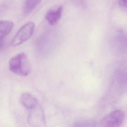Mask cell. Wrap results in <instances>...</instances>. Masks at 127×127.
Segmentation results:
<instances>
[{
    "label": "cell",
    "mask_w": 127,
    "mask_h": 127,
    "mask_svg": "<svg viewBox=\"0 0 127 127\" xmlns=\"http://www.w3.org/2000/svg\"><path fill=\"white\" fill-rule=\"evenodd\" d=\"M9 65L10 70L20 76H27L31 72L30 63L24 53H20L12 57L9 60Z\"/></svg>",
    "instance_id": "6da1fadb"
},
{
    "label": "cell",
    "mask_w": 127,
    "mask_h": 127,
    "mask_svg": "<svg viewBox=\"0 0 127 127\" xmlns=\"http://www.w3.org/2000/svg\"><path fill=\"white\" fill-rule=\"evenodd\" d=\"M35 28V24L32 22H28L24 25L14 37L12 46L17 47L27 41L33 35Z\"/></svg>",
    "instance_id": "7a4b0ae2"
},
{
    "label": "cell",
    "mask_w": 127,
    "mask_h": 127,
    "mask_svg": "<svg viewBox=\"0 0 127 127\" xmlns=\"http://www.w3.org/2000/svg\"><path fill=\"white\" fill-rule=\"evenodd\" d=\"M125 118V113L123 111L115 110L104 117L101 122V125L104 127H118L123 122Z\"/></svg>",
    "instance_id": "3957f363"
},
{
    "label": "cell",
    "mask_w": 127,
    "mask_h": 127,
    "mask_svg": "<svg viewBox=\"0 0 127 127\" xmlns=\"http://www.w3.org/2000/svg\"><path fill=\"white\" fill-rule=\"evenodd\" d=\"M20 101L22 105L29 110L39 105L37 99L29 94L24 93L22 94L20 97Z\"/></svg>",
    "instance_id": "277c9868"
},
{
    "label": "cell",
    "mask_w": 127,
    "mask_h": 127,
    "mask_svg": "<svg viewBox=\"0 0 127 127\" xmlns=\"http://www.w3.org/2000/svg\"><path fill=\"white\" fill-rule=\"evenodd\" d=\"M39 105L30 111L28 117L29 124L32 126H37L40 123V120H43L42 111L39 107Z\"/></svg>",
    "instance_id": "5b68a950"
},
{
    "label": "cell",
    "mask_w": 127,
    "mask_h": 127,
    "mask_svg": "<svg viewBox=\"0 0 127 127\" xmlns=\"http://www.w3.org/2000/svg\"><path fill=\"white\" fill-rule=\"evenodd\" d=\"M63 10V6H61L56 11L50 10L46 15V20L49 24L53 26L56 24L61 17Z\"/></svg>",
    "instance_id": "8992f818"
},
{
    "label": "cell",
    "mask_w": 127,
    "mask_h": 127,
    "mask_svg": "<svg viewBox=\"0 0 127 127\" xmlns=\"http://www.w3.org/2000/svg\"><path fill=\"white\" fill-rule=\"evenodd\" d=\"M14 24L9 21H0V41L2 40L13 29Z\"/></svg>",
    "instance_id": "52a82bcc"
},
{
    "label": "cell",
    "mask_w": 127,
    "mask_h": 127,
    "mask_svg": "<svg viewBox=\"0 0 127 127\" xmlns=\"http://www.w3.org/2000/svg\"><path fill=\"white\" fill-rule=\"evenodd\" d=\"M41 1V0H26L24 8L25 14H30Z\"/></svg>",
    "instance_id": "ba28073f"
},
{
    "label": "cell",
    "mask_w": 127,
    "mask_h": 127,
    "mask_svg": "<svg viewBox=\"0 0 127 127\" xmlns=\"http://www.w3.org/2000/svg\"><path fill=\"white\" fill-rule=\"evenodd\" d=\"M127 0H119V5L124 8L127 7Z\"/></svg>",
    "instance_id": "9c48e42d"
},
{
    "label": "cell",
    "mask_w": 127,
    "mask_h": 127,
    "mask_svg": "<svg viewBox=\"0 0 127 127\" xmlns=\"http://www.w3.org/2000/svg\"><path fill=\"white\" fill-rule=\"evenodd\" d=\"M1 46H1V45H0V47H1Z\"/></svg>",
    "instance_id": "30bf717a"
}]
</instances>
